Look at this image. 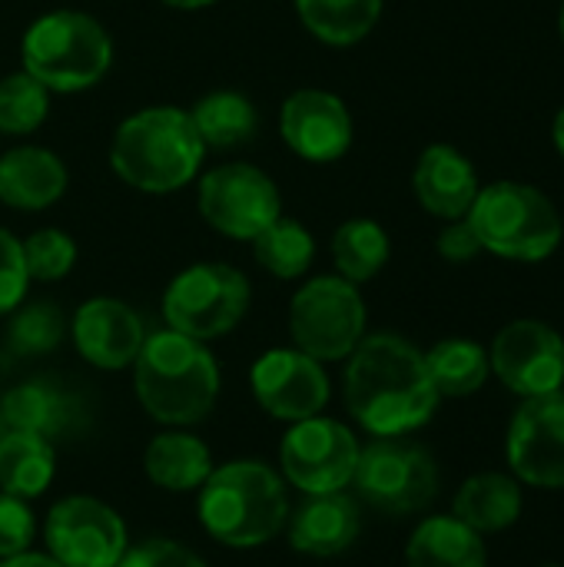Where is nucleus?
I'll use <instances>...</instances> for the list:
<instances>
[{
    "label": "nucleus",
    "mask_w": 564,
    "mask_h": 567,
    "mask_svg": "<svg viewBox=\"0 0 564 567\" xmlns=\"http://www.w3.org/2000/svg\"><path fill=\"white\" fill-rule=\"evenodd\" d=\"M342 395L349 415L376 439L409 435L439 409L425 352L392 332L366 336L352 349L342 375Z\"/></svg>",
    "instance_id": "obj_1"
},
{
    "label": "nucleus",
    "mask_w": 564,
    "mask_h": 567,
    "mask_svg": "<svg viewBox=\"0 0 564 567\" xmlns=\"http://www.w3.org/2000/svg\"><path fill=\"white\" fill-rule=\"evenodd\" d=\"M206 143L183 106H146L126 116L110 143L113 173L136 193L170 196L189 186L206 159Z\"/></svg>",
    "instance_id": "obj_2"
},
{
    "label": "nucleus",
    "mask_w": 564,
    "mask_h": 567,
    "mask_svg": "<svg viewBox=\"0 0 564 567\" xmlns=\"http://www.w3.org/2000/svg\"><path fill=\"white\" fill-rule=\"evenodd\" d=\"M133 389L143 412L160 425H196L219 399V365L206 342L173 329L146 336L133 362Z\"/></svg>",
    "instance_id": "obj_3"
},
{
    "label": "nucleus",
    "mask_w": 564,
    "mask_h": 567,
    "mask_svg": "<svg viewBox=\"0 0 564 567\" xmlns=\"http://www.w3.org/2000/svg\"><path fill=\"white\" fill-rule=\"evenodd\" d=\"M196 515L213 542L236 551L263 548L289 522L286 482L266 462H226L203 482Z\"/></svg>",
    "instance_id": "obj_4"
},
{
    "label": "nucleus",
    "mask_w": 564,
    "mask_h": 567,
    "mask_svg": "<svg viewBox=\"0 0 564 567\" xmlns=\"http://www.w3.org/2000/svg\"><path fill=\"white\" fill-rule=\"evenodd\" d=\"M113 66L106 27L83 10H50L37 17L20 40V70L50 93H83Z\"/></svg>",
    "instance_id": "obj_5"
},
{
    "label": "nucleus",
    "mask_w": 564,
    "mask_h": 567,
    "mask_svg": "<svg viewBox=\"0 0 564 567\" xmlns=\"http://www.w3.org/2000/svg\"><path fill=\"white\" fill-rule=\"evenodd\" d=\"M469 223L482 252L515 262H542L562 246L564 226L555 203L532 183L499 179L479 189Z\"/></svg>",
    "instance_id": "obj_6"
},
{
    "label": "nucleus",
    "mask_w": 564,
    "mask_h": 567,
    "mask_svg": "<svg viewBox=\"0 0 564 567\" xmlns=\"http://www.w3.org/2000/svg\"><path fill=\"white\" fill-rule=\"evenodd\" d=\"M249 279L229 262H196L176 272L163 292L166 329L196 342L233 332L249 309Z\"/></svg>",
    "instance_id": "obj_7"
},
{
    "label": "nucleus",
    "mask_w": 564,
    "mask_h": 567,
    "mask_svg": "<svg viewBox=\"0 0 564 567\" xmlns=\"http://www.w3.org/2000/svg\"><path fill=\"white\" fill-rule=\"evenodd\" d=\"M293 346L316 362H342L366 339V302L342 276H316L289 302Z\"/></svg>",
    "instance_id": "obj_8"
},
{
    "label": "nucleus",
    "mask_w": 564,
    "mask_h": 567,
    "mask_svg": "<svg viewBox=\"0 0 564 567\" xmlns=\"http://www.w3.org/2000/svg\"><path fill=\"white\" fill-rule=\"evenodd\" d=\"M356 492L386 515H412L435 502L439 495V465L435 458L416 445L399 439H372L359 449Z\"/></svg>",
    "instance_id": "obj_9"
},
{
    "label": "nucleus",
    "mask_w": 564,
    "mask_h": 567,
    "mask_svg": "<svg viewBox=\"0 0 564 567\" xmlns=\"http://www.w3.org/2000/svg\"><path fill=\"white\" fill-rule=\"evenodd\" d=\"M196 206L209 229L253 243L283 216V196L269 173L253 163H219L196 186Z\"/></svg>",
    "instance_id": "obj_10"
},
{
    "label": "nucleus",
    "mask_w": 564,
    "mask_h": 567,
    "mask_svg": "<svg viewBox=\"0 0 564 567\" xmlns=\"http://www.w3.org/2000/svg\"><path fill=\"white\" fill-rule=\"evenodd\" d=\"M359 449L362 445L352 429L336 419L312 415L289 425L279 445V465L286 482L302 495H329L352 485Z\"/></svg>",
    "instance_id": "obj_11"
},
{
    "label": "nucleus",
    "mask_w": 564,
    "mask_h": 567,
    "mask_svg": "<svg viewBox=\"0 0 564 567\" xmlns=\"http://www.w3.org/2000/svg\"><path fill=\"white\" fill-rule=\"evenodd\" d=\"M47 555L63 567H116L126 555V525L100 498H60L43 525Z\"/></svg>",
    "instance_id": "obj_12"
},
{
    "label": "nucleus",
    "mask_w": 564,
    "mask_h": 567,
    "mask_svg": "<svg viewBox=\"0 0 564 567\" xmlns=\"http://www.w3.org/2000/svg\"><path fill=\"white\" fill-rule=\"evenodd\" d=\"M492 372L522 399L552 395L564 385V339L539 319H515L509 322L492 349H489Z\"/></svg>",
    "instance_id": "obj_13"
},
{
    "label": "nucleus",
    "mask_w": 564,
    "mask_h": 567,
    "mask_svg": "<svg viewBox=\"0 0 564 567\" xmlns=\"http://www.w3.org/2000/svg\"><path fill=\"white\" fill-rule=\"evenodd\" d=\"M249 385L259 409L289 425L322 415V409L329 405V375L322 362L299 352L296 346L263 352L253 362Z\"/></svg>",
    "instance_id": "obj_14"
},
{
    "label": "nucleus",
    "mask_w": 564,
    "mask_h": 567,
    "mask_svg": "<svg viewBox=\"0 0 564 567\" xmlns=\"http://www.w3.org/2000/svg\"><path fill=\"white\" fill-rule=\"evenodd\" d=\"M512 475L535 488H564V392L525 399L509 425Z\"/></svg>",
    "instance_id": "obj_15"
},
{
    "label": "nucleus",
    "mask_w": 564,
    "mask_h": 567,
    "mask_svg": "<svg viewBox=\"0 0 564 567\" xmlns=\"http://www.w3.org/2000/svg\"><path fill=\"white\" fill-rule=\"evenodd\" d=\"M279 136L299 159L322 166L349 153L356 126L342 96L319 86H302L279 106Z\"/></svg>",
    "instance_id": "obj_16"
},
{
    "label": "nucleus",
    "mask_w": 564,
    "mask_h": 567,
    "mask_svg": "<svg viewBox=\"0 0 564 567\" xmlns=\"http://www.w3.org/2000/svg\"><path fill=\"white\" fill-rule=\"evenodd\" d=\"M70 336L76 352L103 372L130 369L146 342L143 319L126 302L110 296L86 299L70 319Z\"/></svg>",
    "instance_id": "obj_17"
},
{
    "label": "nucleus",
    "mask_w": 564,
    "mask_h": 567,
    "mask_svg": "<svg viewBox=\"0 0 564 567\" xmlns=\"http://www.w3.org/2000/svg\"><path fill=\"white\" fill-rule=\"evenodd\" d=\"M412 189L425 213L449 223V219L469 216L482 183H479L472 159L462 150H455L449 143H432L416 163Z\"/></svg>",
    "instance_id": "obj_18"
},
{
    "label": "nucleus",
    "mask_w": 564,
    "mask_h": 567,
    "mask_svg": "<svg viewBox=\"0 0 564 567\" xmlns=\"http://www.w3.org/2000/svg\"><path fill=\"white\" fill-rule=\"evenodd\" d=\"M286 528H289V545L299 555L336 558L356 545L362 518H359V505L349 495L329 492V495H306L296 515H289Z\"/></svg>",
    "instance_id": "obj_19"
},
{
    "label": "nucleus",
    "mask_w": 564,
    "mask_h": 567,
    "mask_svg": "<svg viewBox=\"0 0 564 567\" xmlns=\"http://www.w3.org/2000/svg\"><path fill=\"white\" fill-rule=\"evenodd\" d=\"M66 186V163L47 146H13L0 156V203L17 213L50 209Z\"/></svg>",
    "instance_id": "obj_20"
},
{
    "label": "nucleus",
    "mask_w": 564,
    "mask_h": 567,
    "mask_svg": "<svg viewBox=\"0 0 564 567\" xmlns=\"http://www.w3.org/2000/svg\"><path fill=\"white\" fill-rule=\"evenodd\" d=\"M409 567H489V551L479 532L462 525L455 515L425 518L409 545H406Z\"/></svg>",
    "instance_id": "obj_21"
},
{
    "label": "nucleus",
    "mask_w": 564,
    "mask_h": 567,
    "mask_svg": "<svg viewBox=\"0 0 564 567\" xmlns=\"http://www.w3.org/2000/svg\"><path fill=\"white\" fill-rule=\"evenodd\" d=\"M452 515L479 535L505 532L522 518V485L502 472L472 475L452 505Z\"/></svg>",
    "instance_id": "obj_22"
},
{
    "label": "nucleus",
    "mask_w": 564,
    "mask_h": 567,
    "mask_svg": "<svg viewBox=\"0 0 564 567\" xmlns=\"http://www.w3.org/2000/svg\"><path fill=\"white\" fill-rule=\"evenodd\" d=\"M143 468L156 488L199 492L213 472L209 449L189 432H160L143 455Z\"/></svg>",
    "instance_id": "obj_23"
},
{
    "label": "nucleus",
    "mask_w": 564,
    "mask_h": 567,
    "mask_svg": "<svg viewBox=\"0 0 564 567\" xmlns=\"http://www.w3.org/2000/svg\"><path fill=\"white\" fill-rule=\"evenodd\" d=\"M53 475H57V455L47 439L17 429H10L0 439V492L30 502L50 488Z\"/></svg>",
    "instance_id": "obj_24"
},
{
    "label": "nucleus",
    "mask_w": 564,
    "mask_h": 567,
    "mask_svg": "<svg viewBox=\"0 0 564 567\" xmlns=\"http://www.w3.org/2000/svg\"><path fill=\"white\" fill-rule=\"evenodd\" d=\"M193 126L206 150H236L259 130V113L249 96L236 90H213L189 106Z\"/></svg>",
    "instance_id": "obj_25"
},
{
    "label": "nucleus",
    "mask_w": 564,
    "mask_h": 567,
    "mask_svg": "<svg viewBox=\"0 0 564 567\" xmlns=\"http://www.w3.org/2000/svg\"><path fill=\"white\" fill-rule=\"evenodd\" d=\"M73 399L47 382H23L3 395V422L17 432H30L50 442L63 435L73 425Z\"/></svg>",
    "instance_id": "obj_26"
},
{
    "label": "nucleus",
    "mask_w": 564,
    "mask_h": 567,
    "mask_svg": "<svg viewBox=\"0 0 564 567\" xmlns=\"http://www.w3.org/2000/svg\"><path fill=\"white\" fill-rule=\"evenodd\" d=\"M296 13L316 40L352 47L376 30L382 0H296Z\"/></svg>",
    "instance_id": "obj_27"
},
{
    "label": "nucleus",
    "mask_w": 564,
    "mask_h": 567,
    "mask_svg": "<svg viewBox=\"0 0 564 567\" xmlns=\"http://www.w3.org/2000/svg\"><path fill=\"white\" fill-rule=\"evenodd\" d=\"M332 262H336V276L349 279L352 286H362L369 279H376L389 256H392V243L389 233L366 216L346 219L336 233H332Z\"/></svg>",
    "instance_id": "obj_28"
},
{
    "label": "nucleus",
    "mask_w": 564,
    "mask_h": 567,
    "mask_svg": "<svg viewBox=\"0 0 564 567\" xmlns=\"http://www.w3.org/2000/svg\"><path fill=\"white\" fill-rule=\"evenodd\" d=\"M425 365H429L439 399L475 395L492 375L489 352L472 339H445V342L432 346L425 352Z\"/></svg>",
    "instance_id": "obj_29"
},
{
    "label": "nucleus",
    "mask_w": 564,
    "mask_h": 567,
    "mask_svg": "<svg viewBox=\"0 0 564 567\" xmlns=\"http://www.w3.org/2000/svg\"><path fill=\"white\" fill-rule=\"evenodd\" d=\"M249 246H253L256 262L269 276L286 279V282L289 279H302L309 272L312 259H316V239H312V233L302 223L286 219V216H279L269 229H263Z\"/></svg>",
    "instance_id": "obj_30"
},
{
    "label": "nucleus",
    "mask_w": 564,
    "mask_h": 567,
    "mask_svg": "<svg viewBox=\"0 0 564 567\" xmlns=\"http://www.w3.org/2000/svg\"><path fill=\"white\" fill-rule=\"evenodd\" d=\"M50 90L27 70L0 80V136H30L50 113Z\"/></svg>",
    "instance_id": "obj_31"
},
{
    "label": "nucleus",
    "mask_w": 564,
    "mask_h": 567,
    "mask_svg": "<svg viewBox=\"0 0 564 567\" xmlns=\"http://www.w3.org/2000/svg\"><path fill=\"white\" fill-rule=\"evenodd\" d=\"M66 336L63 312L53 302H20L13 309L7 339L17 355H47L53 352Z\"/></svg>",
    "instance_id": "obj_32"
},
{
    "label": "nucleus",
    "mask_w": 564,
    "mask_h": 567,
    "mask_svg": "<svg viewBox=\"0 0 564 567\" xmlns=\"http://www.w3.org/2000/svg\"><path fill=\"white\" fill-rule=\"evenodd\" d=\"M20 246H23L27 276L33 282H60L76 266V243L70 233L57 226L30 233L27 239H20Z\"/></svg>",
    "instance_id": "obj_33"
},
{
    "label": "nucleus",
    "mask_w": 564,
    "mask_h": 567,
    "mask_svg": "<svg viewBox=\"0 0 564 567\" xmlns=\"http://www.w3.org/2000/svg\"><path fill=\"white\" fill-rule=\"evenodd\" d=\"M30 276L23 262V246L10 229H0V316L13 312L27 296Z\"/></svg>",
    "instance_id": "obj_34"
},
{
    "label": "nucleus",
    "mask_w": 564,
    "mask_h": 567,
    "mask_svg": "<svg viewBox=\"0 0 564 567\" xmlns=\"http://www.w3.org/2000/svg\"><path fill=\"white\" fill-rule=\"evenodd\" d=\"M33 532H37V525H33V512H30L27 498L0 492V558L30 551Z\"/></svg>",
    "instance_id": "obj_35"
},
{
    "label": "nucleus",
    "mask_w": 564,
    "mask_h": 567,
    "mask_svg": "<svg viewBox=\"0 0 564 567\" xmlns=\"http://www.w3.org/2000/svg\"><path fill=\"white\" fill-rule=\"evenodd\" d=\"M116 567H206V561L180 542L150 538L136 548H126Z\"/></svg>",
    "instance_id": "obj_36"
},
{
    "label": "nucleus",
    "mask_w": 564,
    "mask_h": 567,
    "mask_svg": "<svg viewBox=\"0 0 564 567\" xmlns=\"http://www.w3.org/2000/svg\"><path fill=\"white\" fill-rule=\"evenodd\" d=\"M435 249H439V256L449 259V262H469V259H475V256L482 252V243H479V236H475L469 216H462V219H449V226L439 233Z\"/></svg>",
    "instance_id": "obj_37"
},
{
    "label": "nucleus",
    "mask_w": 564,
    "mask_h": 567,
    "mask_svg": "<svg viewBox=\"0 0 564 567\" xmlns=\"http://www.w3.org/2000/svg\"><path fill=\"white\" fill-rule=\"evenodd\" d=\"M0 567H63L57 558L50 555H37V551H23L13 558H0Z\"/></svg>",
    "instance_id": "obj_38"
},
{
    "label": "nucleus",
    "mask_w": 564,
    "mask_h": 567,
    "mask_svg": "<svg viewBox=\"0 0 564 567\" xmlns=\"http://www.w3.org/2000/svg\"><path fill=\"white\" fill-rule=\"evenodd\" d=\"M160 3L173 10H203V7H213L216 0H160Z\"/></svg>",
    "instance_id": "obj_39"
},
{
    "label": "nucleus",
    "mask_w": 564,
    "mask_h": 567,
    "mask_svg": "<svg viewBox=\"0 0 564 567\" xmlns=\"http://www.w3.org/2000/svg\"><path fill=\"white\" fill-rule=\"evenodd\" d=\"M555 146H558V153L564 156V106L558 110V116H555Z\"/></svg>",
    "instance_id": "obj_40"
},
{
    "label": "nucleus",
    "mask_w": 564,
    "mask_h": 567,
    "mask_svg": "<svg viewBox=\"0 0 564 567\" xmlns=\"http://www.w3.org/2000/svg\"><path fill=\"white\" fill-rule=\"evenodd\" d=\"M558 30H562V43H564V3H562V13H558Z\"/></svg>",
    "instance_id": "obj_41"
},
{
    "label": "nucleus",
    "mask_w": 564,
    "mask_h": 567,
    "mask_svg": "<svg viewBox=\"0 0 564 567\" xmlns=\"http://www.w3.org/2000/svg\"><path fill=\"white\" fill-rule=\"evenodd\" d=\"M545 567H562V565H545Z\"/></svg>",
    "instance_id": "obj_42"
}]
</instances>
